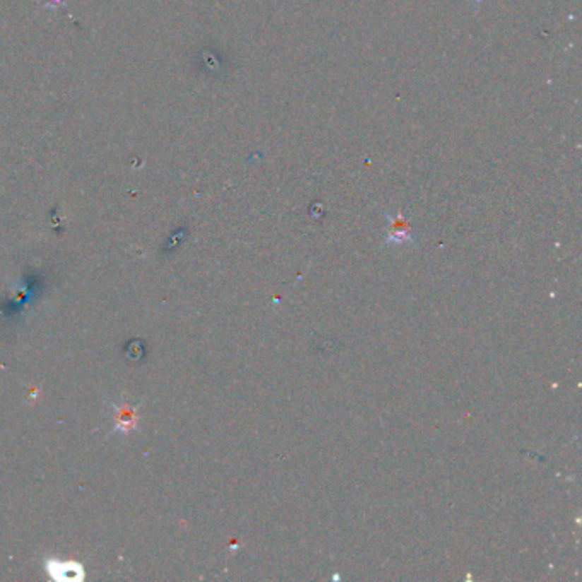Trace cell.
Masks as SVG:
<instances>
[{"label": "cell", "instance_id": "1", "mask_svg": "<svg viewBox=\"0 0 582 582\" xmlns=\"http://www.w3.org/2000/svg\"><path fill=\"white\" fill-rule=\"evenodd\" d=\"M48 571L53 574L55 579H61V581H69V579L73 581V579H79V577H82V571L79 565H73L71 562H65V564L55 562L48 567Z\"/></svg>", "mask_w": 582, "mask_h": 582}]
</instances>
